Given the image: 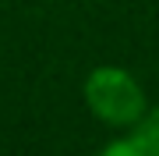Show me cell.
<instances>
[{
	"instance_id": "6da1fadb",
	"label": "cell",
	"mask_w": 159,
	"mask_h": 156,
	"mask_svg": "<svg viewBox=\"0 0 159 156\" xmlns=\"http://www.w3.org/2000/svg\"><path fill=\"white\" fill-rule=\"evenodd\" d=\"M89 103L92 110L110 124H131L142 117V92L124 71L102 68L89 78Z\"/></svg>"
},
{
	"instance_id": "7a4b0ae2",
	"label": "cell",
	"mask_w": 159,
	"mask_h": 156,
	"mask_svg": "<svg viewBox=\"0 0 159 156\" xmlns=\"http://www.w3.org/2000/svg\"><path fill=\"white\" fill-rule=\"evenodd\" d=\"M138 142L145 145L152 156H159V114L156 117H148L145 121V128H142V135H138Z\"/></svg>"
},
{
	"instance_id": "3957f363",
	"label": "cell",
	"mask_w": 159,
	"mask_h": 156,
	"mask_svg": "<svg viewBox=\"0 0 159 156\" xmlns=\"http://www.w3.org/2000/svg\"><path fill=\"white\" fill-rule=\"evenodd\" d=\"M102 156H152V153H148L145 145L134 139V142H117V145H110Z\"/></svg>"
}]
</instances>
